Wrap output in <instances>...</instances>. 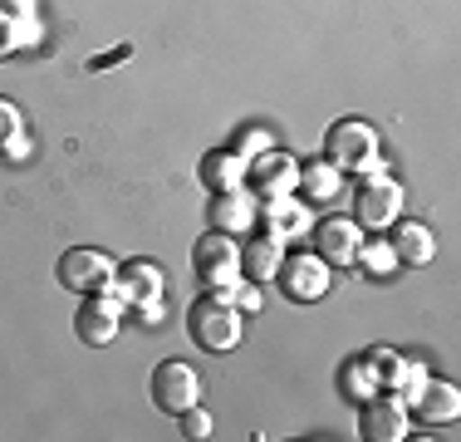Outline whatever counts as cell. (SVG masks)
<instances>
[{
    "mask_svg": "<svg viewBox=\"0 0 461 442\" xmlns=\"http://www.w3.org/2000/svg\"><path fill=\"white\" fill-rule=\"evenodd\" d=\"M192 271H196V281L212 285V290L236 285L240 281V251H236V241H230L226 231H206V236H196Z\"/></svg>",
    "mask_w": 461,
    "mask_h": 442,
    "instance_id": "7a4b0ae2",
    "label": "cell"
},
{
    "mask_svg": "<svg viewBox=\"0 0 461 442\" xmlns=\"http://www.w3.org/2000/svg\"><path fill=\"white\" fill-rule=\"evenodd\" d=\"M344 389H348V398H368L373 389H378V379H373L368 364H348V369H344Z\"/></svg>",
    "mask_w": 461,
    "mask_h": 442,
    "instance_id": "603a6c76",
    "label": "cell"
},
{
    "mask_svg": "<svg viewBox=\"0 0 461 442\" xmlns=\"http://www.w3.org/2000/svg\"><path fill=\"white\" fill-rule=\"evenodd\" d=\"M294 187H304L314 202H334V197H339V168H334V162H314V168H300V182H294Z\"/></svg>",
    "mask_w": 461,
    "mask_h": 442,
    "instance_id": "d6986e66",
    "label": "cell"
},
{
    "mask_svg": "<svg viewBox=\"0 0 461 442\" xmlns=\"http://www.w3.org/2000/svg\"><path fill=\"white\" fill-rule=\"evenodd\" d=\"M182 418V433L186 437H212V413H206L202 403H192L186 413H177Z\"/></svg>",
    "mask_w": 461,
    "mask_h": 442,
    "instance_id": "cb8c5ba5",
    "label": "cell"
},
{
    "mask_svg": "<svg viewBox=\"0 0 461 442\" xmlns=\"http://www.w3.org/2000/svg\"><path fill=\"white\" fill-rule=\"evenodd\" d=\"M393 261H402V265H427L437 256V236L422 226V221H402L398 231H393Z\"/></svg>",
    "mask_w": 461,
    "mask_h": 442,
    "instance_id": "e0dca14e",
    "label": "cell"
},
{
    "mask_svg": "<svg viewBox=\"0 0 461 442\" xmlns=\"http://www.w3.org/2000/svg\"><path fill=\"white\" fill-rule=\"evenodd\" d=\"M240 309L221 300V295H206V300H196L186 309V335H192V345H202L206 354H230L240 345Z\"/></svg>",
    "mask_w": 461,
    "mask_h": 442,
    "instance_id": "6da1fadb",
    "label": "cell"
},
{
    "mask_svg": "<svg viewBox=\"0 0 461 442\" xmlns=\"http://www.w3.org/2000/svg\"><path fill=\"white\" fill-rule=\"evenodd\" d=\"M20 138H25V114H20V104L0 98V158H5Z\"/></svg>",
    "mask_w": 461,
    "mask_h": 442,
    "instance_id": "ffe728a7",
    "label": "cell"
},
{
    "mask_svg": "<svg viewBox=\"0 0 461 442\" xmlns=\"http://www.w3.org/2000/svg\"><path fill=\"white\" fill-rule=\"evenodd\" d=\"M398 212H402V187L398 182H368V187H358V197H354V221H358V226L388 231L393 221H398Z\"/></svg>",
    "mask_w": 461,
    "mask_h": 442,
    "instance_id": "30bf717a",
    "label": "cell"
},
{
    "mask_svg": "<svg viewBox=\"0 0 461 442\" xmlns=\"http://www.w3.org/2000/svg\"><path fill=\"white\" fill-rule=\"evenodd\" d=\"M246 152L226 148V152H206L202 158V187L206 192H236V187H246Z\"/></svg>",
    "mask_w": 461,
    "mask_h": 442,
    "instance_id": "9a60e30c",
    "label": "cell"
},
{
    "mask_svg": "<svg viewBox=\"0 0 461 442\" xmlns=\"http://www.w3.org/2000/svg\"><path fill=\"white\" fill-rule=\"evenodd\" d=\"M260 207L256 197L246 192V187H236V192H216L212 197V231H226V236H246L250 226H256Z\"/></svg>",
    "mask_w": 461,
    "mask_h": 442,
    "instance_id": "8fae6325",
    "label": "cell"
},
{
    "mask_svg": "<svg viewBox=\"0 0 461 442\" xmlns=\"http://www.w3.org/2000/svg\"><path fill=\"white\" fill-rule=\"evenodd\" d=\"M202 393H206V383L192 364L167 359V364L152 369V403H158L162 413H186L192 403H202Z\"/></svg>",
    "mask_w": 461,
    "mask_h": 442,
    "instance_id": "5b68a950",
    "label": "cell"
},
{
    "mask_svg": "<svg viewBox=\"0 0 461 442\" xmlns=\"http://www.w3.org/2000/svg\"><path fill=\"white\" fill-rule=\"evenodd\" d=\"M270 236L276 241H294V236H310V216H304L300 202H290V197H280V202H270Z\"/></svg>",
    "mask_w": 461,
    "mask_h": 442,
    "instance_id": "ac0fdd59",
    "label": "cell"
},
{
    "mask_svg": "<svg viewBox=\"0 0 461 442\" xmlns=\"http://www.w3.org/2000/svg\"><path fill=\"white\" fill-rule=\"evenodd\" d=\"M364 437L368 442H402L408 437V408L398 398H364Z\"/></svg>",
    "mask_w": 461,
    "mask_h": 442,
    "instance_id": "4fadbf2b",
    "label": "cell"
},
{
    "mask_svg": "<svg viewBox=\"0 0 461 442\" xmlns=\"http://www.w3.org/2000/svg\"><path fill=\"white\" fill-rule=\"evenodd\" d=\"M358 246H364V236H358L354 216H329V221L314 226V256H320L324 265H354Z\"/></svg>",
    "mask_w": 461,
    "mask_h": 442,
    "instance_id": "9c48e42d",
    "label": "cell"
},
{
    "mask_svg": "<svg viewBox=\"0 0 461 442\" xmlns=\"http://www.w3.org/2000/svg\"><path fill=\"white\" fill-rule=\"evenodd\" d=\"M324 152L334 168H364V162L378 158V133L368 124H358V118H339L324 138Z\"/></svg>",
    "mask_w": 461,
    "mask_h": 442,
    "instance_id": "52a82bcc",
    "label": "cell"
},
{
    "mask_svg": "<svg viewBox=\"0 0 461 442\" xmlns=\"http://www.w3.org/2000/svg\"><path fill=\"white\" fill-rule=\"evenodd\" d=\"M118 325H123V300H118V295H108V290L104 295H84L79 315H74V335H79L84 345H94V349L113 345Z\"/></svg>",
    "mask_w": 461,
    "mask_h": 442,
    "instance_id": "ba28073f",
    "label": "cell"
},
{
    "mask_svg": "<svg viewBox=\"0 0 461 442\" xmlns=\"http://www.w3.org/2000/svg\"><path fill=\"white\" fill-rule=\"evenodd\" d=\"M294 182H300V162H294L290 152H280V148H266V152H256V158L246 162V192L250 197L280 202V197L294 192Z\"/></svg>",
    "mask_w": 461,
    "mask_h": 442,
    "instance_id": "277c9868",
    "label": "cell"
},
{
    "mask_svg": "<svg viewBox=\"0 0 461 442\" xmlns=\"http://www.w3.org/2000/svg\"><path fill=\"white\" fill-rule=\"evenodd\" d=\"M138 319H142V325H162V295H158V300H142Z\"/></svg>",
    "mask_w": 461,
    "mask_h": 442,
    "instance_id": "484cf974",
    "label": "cell"
},
{
    "mask_svg": "<svg viewBox=\"0 0 461 442\" xmlns=\"http://www.w3.org/2000/svg\"><path fill=\"white\" fill-rule=\"evenodd\" d=\"M113 275H118V265L108 261L104 251H94V246H74V251H64V261H59V285L74 290V295L113 290Z\"/></svg>",
    "mask_w": 461,
    "mask_h": 442,
    "instance_id": "3957f363",
    "label": "cell"
},
{
    "mask_svg": "<svg viewBox=\"0 0 461 442\" xmlns=\"http://www.w3.org/2000/svg\"><path fill=\"white\" fill-rule=\"evenodd\" d=\"M358 265H364L368 275H388L393 271V246L388 241H368V246H358Z\"/></svg>",
    "mask_w": 461,
    "mask_h": 442,
    "instance_id": "7402d4cb",
    "label": "cell"
},
{
    "mask_svg": "<svg viewBox=\"0 0 461 442\" xmlns=\"http://www.w3.org/2000/svg\"><path fill=\"white\" fill-rule=\"evenodd\" d=\"M280 261H285V251H280V241L276 236H250L246 246H240V275L246 281H276V271H280Z\"/></svg>",
    "mask_w": 461,
    "mask_h": 442,
    "instance_id": "2e32d148",
    "label": "cell"
},
{
    "mask_svg": "<svg viewBox=\"0 0 461 442\" xmlns=\"http://www.w3.org/2000/svg\"><path fill=\"white\" fill-rule=\"evenodd\" d=\"M216 295H221V300H230L240 315H256V309H260V290H256V281H246V275H240L236 285H226V290H216Z\"/></svg>",
    "mask_w": 461,
    "mask_h": 442,
    "instance_id": "44dd1931",
    "label": "cell"
},
{
    "mask_svg": "<svg viewBox=\"0 0 461 442\" xmlns=\"http://www.w3.org/2000/svg\"><path fill=\"white\" fill-rule=\"evenodd\" d=\"M408 403L417 408L422 423H456V413H461V393H456V383H447V379H422V389H417Z\"/></svg>",
    "mask_w": 461,
    "mask_h": 442,
    "instance_id": "5bb4252c",
    "label": "cell"
},
{
    "mask_svg": "<svg viewBox=\"0 0 461 442\" xmlns=\"http://www.w3.org/2000/svg\"><path fill=\"white\" fill-rule=\"evenodd\" d=\"M266 148H276V143H270L260 128H246V133L236 138V152H246V158H250V152H266Z\"/></svg>",
    "mask_w": 461,
    "mask_h": 442,
    "instance_id": "d4e9b609",
    "label": "cell"
},
{
    "mask_svg": "<svg viewBox=\"0 0 461 442\" xmlns=\"http://www.w3.org/2000/svg\"><path fill=\"white\" fill-rule=\"evenodd\" d=\"M113 295H118L123 305L158 300V295H162V265H158V261H128V265H118Z\"/></svg>",
    "mask_w": 461,
    "mask_h": 442,
    "instance_id": "7c38bea8",
    "label": "cell"
},
{
    "mask_svg": "<svg viewBox=\"0 0 461 442\" xmlns=\"http://www.w3.org/2000/svg\"><path fill=\"white\" fill-rule=\"evenodd\" d=\"M128 54H133V50H128V44H123V50H108V54H98V60H94V69H108V64L128 60Z\"/></svg>",
    "mask_w": 461,
    "mask_h": 442,
    "instance_id": "4316f807",
    "label": "cell"
},
{
    "mask_svg": "<svg viewBox=\"0 0 461 442\" xmlns=\"http://www.w3.org/2000/svg\"><path fill=\"white\" fill-rule=\"evenodd\" d=\"M329 271H334V265H324L314 251H294V256L280 261L276 281H280V290L290 295V300L310 305V300H324V295H329V281H334Z\"/></svg>",
    "mask_w": 461,
    "mask_h": 442,
    "instance_id": "8992f818",
    "label": "cell"
}]
</instances>
